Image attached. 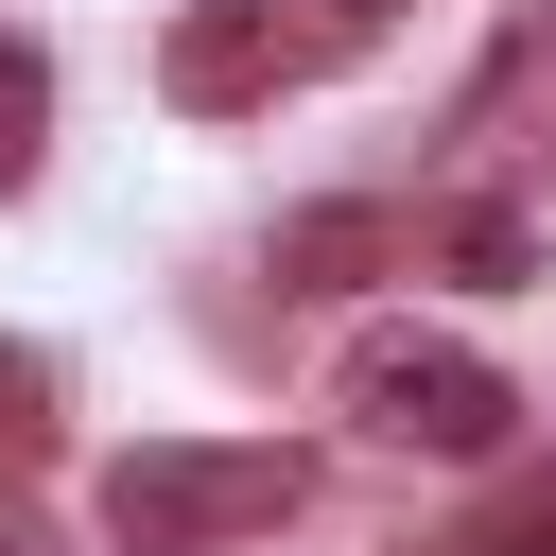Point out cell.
<instances>
[{
  "label": "cell",
  "mask_w": 556,
  "mask_h": 556,
  "mask_svg": "<svg viewBox=\"0 0 556 556\" xmlns=\"http://www.w3.org/2000/svg\"><path fill=\"white\" fill-rule=\"evenodd\" d=\"M313 504V469L278 452V434H139L122 469H104V539L122 556H243V539H278Z\"/></svg>",
  "instance_id": "cell-1"
},
{
  "label": "cell",
  "mask_w": 556,
  "mask_h": 556,
  "mask_svg": "<svg viewBox=\"0 0 556 556\" xmlns=\"http://www.w3.org/2000/svg\"><path fill=\"white\" fill-rule=\"evenodd\" d=\"M348 417H365L382 452H452V469H486V452L521 434L504 365L452 348V330H365V348H348Z\"/></svg>",
  "instance_id": "cell-2"
},
{
  "label": "cell",
  "mask_w": 556,
  "mask_h": 556,
  "mask_svg": "<svg viewBox=\"0 0 556 556\" xmlns=\"http://www.w3.org/2000/svg\"><path fill=\"white\" fill-rule=\"evenodd\" d=\"M313 17H278V0H174V35H156V87L191 104V122H226V104H278V87H313Z\"/></svg>",
  "instance_id": "cell-3"
},
{
  "label": "cell",
  "mask_w": 556,
  "mask_h": 556,
  "mask_svg": "<svg viewBox=\"0 0 556 556\" xmlns=\"http://www.w3.org/2000/svg\"><path fill=\"white\" fill-rule=\"evenodd\" d=\"M539 156H556V0H521L452 87V174H539Z\"/></svg>",
  "instance_id": "cell-4"
},
{
  "label": "cell",
  "mask_w": 556,
  "mask_h": 556,
  "mask_svg": "<svg viewBox=\"0 0 556 556\" xmlns=\"http://www.w3.org/2000/svg\"><path fill=\"white\" fill-rule=\"evenodd\" d=\"M400 243H417L400 208H313V226H278V278L330 295V278H365V261H400Z\"/></svg>",
  "instance_id": "cell-5"
},
{
  "label": "cell",
  "mask_w": 556,
  "mask_h": 556,
  "mask_svg": "<svg viewBox=\"0 0 556 556\" xmlns=\"http://www.w3.org/2000/svg\"><path fill=\"white\" fill-rule=\"evenodd\" d=\"M35 139H52V52H35V35H0V191L35 174Z\"/></svg>",
  "instance_id": "cell-6"
},
{
  "label": "cell",
  "mask_w": 556,
  "mask_h": 556,
  "mask_svg": "<svg viewBox=\"0 0 556 556\" xmlns=\"http://www.w3.org/2000/svg\"><path fill=\"white\" fill-rule=\"evenodd\" d=\"M452 556H556V469H539V486H504V504H486Z\"/></svg>",
  "instance_id": "cell-7"
},
{
  "label": "cell",
  "mask_w": 556,
  "mask_h": 556,
  "mask_svg": "<svg viewBox=\"0 0 556 556\" xmlns=\"http://www.w3.org/2000/svg\"><path fill=\"white\" fill-rule=\"evenodd\" d=\"M35 417H52V382H35L17 348H0V452H35Z\"/></svg>",
  "instance_id": "cell-8"
},
{
  "label": "cell",
  "mask_w": 556,
  "mask_h": 556,
  "mask_svg": "<svg viewBox=\"0 0 556 556\" xmlns=\"http://www.w3.org/2000/svg\"><path fill=\"white\" fill-rule=\"evenodd\" d=\"M0 556H52V521H35V504H0Z\"/></svg>",
  "instance_id": "cell-9"
}]
</instances>
